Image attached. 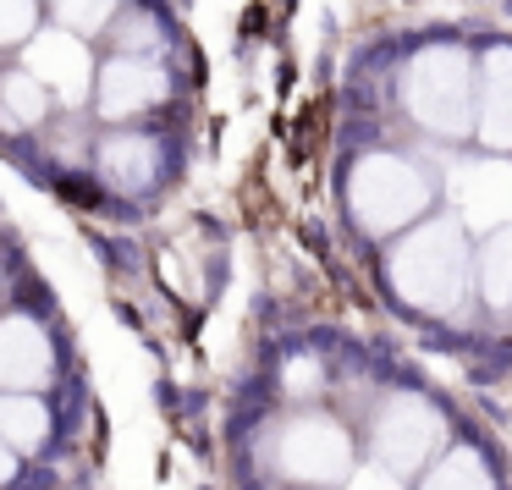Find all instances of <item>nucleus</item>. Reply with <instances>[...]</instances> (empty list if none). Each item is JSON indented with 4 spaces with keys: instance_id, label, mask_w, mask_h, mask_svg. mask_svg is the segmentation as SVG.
I'll use <instances>...</instances> for the list:
<instances>
[{
    "instance_id": "1",
    "label": "nucleus",
    "mask_w": 512,
    "mask_h": 490,
    "mask_svg": "<svg viewBox=\"0 0 512 490\" xmlns=\"http://www.w3.org/2000/svg\"><path fill=\"white\" fill-rule=\"evenodd\" d=\"M397 105L419 133L441 144L474 138L479 105V50L463 39H424L397 67Z\"/></svg>"
},
{
    "instance_id": "2",
    "label": "nucleus",
    "mask_w": 512,
    "mask_h": 490,
    "mask_svg": "<svg viewBox=\"0 0 512 490\" xmlns=\"http://www.w3.org/2000/svg\"><path fill=\"white\" fill-rule=\"evenodd\" d=\"M468 226L463 215H435V221L408 226V237H397L386 254V281L397 287L402 303L424 314H452L468 298L474 281V254H468Z\"/></svg>"
},
{
    "instance_id": "3",
    "label": "nucleus",
    "mask_w": 512,
    "mask_h": 490,
    "mask_svg": "<svg viewBox=\"0 0 512 490\" xmlns=\"http://www.w3.org/2000/svg\"><path fill=\"white\" fill-rule=\"evenodd\" d=\"M347 210L364 232L397 237L430 210V177L397 149H369L347 171Z\"/></svg>"
},
{
    "instance_id": "4",
    "label": "nucleus",
    "mask_w": 512,
    "mask_h": 490,
    "mask_svg": "<svg viewBox=\"0 0 512 490\" xmlns=\"http://www.w3.org/2000/svg\"><path fill=\"white\" fill-rule=\"evenodd\" d=\"M276 463L292 485L309 490H336L353 479V441L336 419L325 413H298V419L281 424L276 435Z\"/></svg>"
},
{
    "instance_id": "5",
    "label": "nucleus",
    "mask_w": 512,
    "mask_h": 490,
    "mask_svg": "<svg viewBox=\"0 0 512 490\" xmlns=\"http://www.w3.org/2000/svg\"><path fill=\"white\" fill-rule=\"evenodd\" d=\"M17 61L56 94L61 111H83V105L94 100V89H100V61H94V50H89V34H78V28H67V23H45L23 45Z\"/></svg>"
},
{
    "instance_id": "6",
    "label": "nucleus",
    "mask_w": 512,
    "mask_h": 490,
    "mask_svg": "<svg viewBox=\"0 0 512 490\" xmlns=\"http://www.w3.org/2000/svg\"><path fill=\"white\" fill-rule=\"evenodd\" d=\"M177 100V72L160 56H111L100 61V89H94V111L105 122H144V116L166 111Z\"/></svg>"
},
{
    "instance_id": "7",
    "label": "nucleus",
    "mask_w": 512,
    "mask_h": 490,
    "mask_svg": "<svg viewBox=\"0 0 512 490\" xmlns=\"http://www.w3.org/2000/svg\"><path fill=\"white\" fill-rule=\"evenodd\" d=\"M446 199L463 215V226L474 232H501L512 226V160L485 149V155H468L446 171Z\"/></svg>"
},
{
    "instance_id": "8",
    "label": "nucleus",
    "mask_w": 512,
    "mask_h": 490,
    "mask_svg": "<svg viewBox=\"0 0 512 490\" xmlns=\"http://www.w3.org/2000/svg\"><path fill=\"white\" fill-rule=\"evenodd\" d=\"M441 435H446V424L424 397H391L375 413V435L369 441H375V463L397 468V474H413V468H424L435 457Z\"/></svg>"
},
{
    "instance_id": "9",
    "label": "nucleus",
    "mask_w": 512,
    "mask_h": 490,
    "mask_svg": "<svg viewBox=\"0 0 512 490\" xmlns=\"http://www.w3.org/2000/svg\"><path fill=\"white\" fill-rule=\"evenodd\" d=\"M474 138L496 155H512V39L479 45V105Z\"/></svg>"
},
{
    "instance_id": "10",
    "label": "nucleus",
    "mask_w": 512,
    "mask_h": 490,
    "mask_svg": "<svg viewBox=\"0 0 512 490\" xmlns=\"http://www.w3.org/2000/svg\"><path fill=\"white\" fill-rule=\"evenodd\" d=\"M94 166H100V177H105L111 193L138 199V193H149L160 182V144H155V133H144V127H116V133L100 138Z\"/></svg>"
},
{
    "instance_id": "11",
    "label": "nucleus",
    "mask_w": 512,
    "mask_h": 490,
    "mask_svg": "<svg viewBox=\"0 0 512 490\" xmlns=\"http://www.w3.org/2000/svg\"><path fill=\"white\" fill-rule=\"evenodd\" d=\"M56 375V353H50V336L39 320L28 314H12L0 325V380L12 391H34V386H50Z\"/></svg>"
},
{
    "instance_id": "12",
    "label": "nucleus",
    "mask_w": 512,
    "mask_h": 490,
    "mask_svg": "<svg viewBox=\"0 0 512 490\" xmlns=\"http://www.w3.org/2000/svg\"><path fill=\"white\" fill-rule=\"evenodd\" d=\"M50 105H56V94H50L23 61H12L6 78H0V122H6V133L23 138V133H34V127H45Z\"/></svg>"
},
{
    "instance_id": "13",
    "label": "nucleus",
    "mask_w": 512,
    "mask_h": 490,
    "mask_svg": "<svg viewBox=\"0 0 512 490\" xmlns=\"http://www.w3.org/2000/svg\"><path fill=\"white\" fill-rule=\"evenodd\" d=\"M111 50H122V56H160L171 61V45H177V28L166 23V17L155 12V6H144V0H127V12L111 23Z\"/></svg>"
},
{
    "instance_id": "14",
    "label": "nucleus",
    "mask_w": 512,
    "mask_h": 490,
    "mask_svg": "<svg viewBox=\"0 0 512 490\" xmlns=\"http://www.w3.org/2000/svg\"><path fill=\"white\" fill-rule=\"evenodd\" d=\"M474 281L490 309H512V226L485 232V248L474 254Z\"/></svg>"
},
{
    "instance_id": "15",
    "label": "nucleus",
    "mask_w": 512,
    "mask_h": 490,
    "mask_svg": "<svg viewBox=\"0 0 512 490\" xmlns=\"http://www.w3.org/2000/svg\"><path fill=\"white\" fill-rule=\"evenodd\" d=\"M0 430H6L12 452H39L50 441V408L34 402L28 391H12V397L0 402Z\"/></svg>"
},
{
    "instance_id": "16",
    "label": "nucleus",
    "mask_w": 512,
    "mask_h": 490,
    "mask_svg": "<svg viewBox=\"0 0 512 490\" xmlns=\"http://www.w3.org/2000/svg\"><path fill=\"white\" fill-rule=\"evenodd\" d=\"M50 6V23H67L89 39H105L111 23L127 12V0H45Z\"/></svg>"
},
{
    "instance_id": "17",
    "label": "nucleus",
    "mask_w": 512,
    "mask_h": 490,
    "mask_svg": "<svg viewBox=\"0 0 512 490\" xmlns=\"http://www.w3.org/2000/svg\"><path fill=\"white\" fill-rule=\"evenodd\" d=\"M424 490H496V485H490V474H485V457L457 446V452H446L441 463L424 474Z\"/></svg>"
},
{
    "instance_id": "18",
    "label": "nucleus",
    "mask_w": 512,
    "mask_h": 490,
    "mask_svg": "<svg viewBox=\"0 0 512 490\" xmlns=\"http://www.w3.org/2000/svg\"><path fill=\"white\" fill-rule=\"evenodd\" d=\"M45 0H0V50L23 56V45L45 28Z\"/></svg>"
},
{
    "instance_id": "19",
    "label": "nucleus",
    "mask_w": 512,
    "mask_h": 490,
    "mask_svg": "<svg viewBox=\"0 0 512 490\" xmlns=\"http://www.w3.org/2000/svg\"><path fill=\"white\" fill-rule=\"evenodd\" d=\"M347 490H402V474H397V468H386V463H375V468H353Z\"/></svg>"
},
{
    "instance_id": "20",
    "label": "nucleus",
    "mask_w": 512,
    "mask_h": 490,
    "mask_svg": "<svg viewBox=\"0 0 512 490\" xmlns=\"http://www.w3.org/2000/svg\"><path fill=\"white\" fill-rule=\"evenodd\" d=\"M287 391H292V397H314V391H320V364H314V358H309V364L292 358V364H287Z\"/></svg>"
}]
</instances>
